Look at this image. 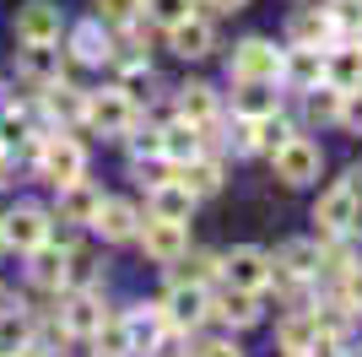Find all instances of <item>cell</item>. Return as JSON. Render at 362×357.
I'll return each mask as SVG.
<instances>
[{
  "label": "cell",
  "instance_id": "cell-44",
  "mask_svg": "<svg viewBox=\"0 0 362 357\" xmlns=\"http://www.w3.org/2000/svg\"><path fill=\"white\" fill-rule=\"evenodd\" d=\"M200 357H243V352H238V346H233V341H216V346H206V352H200Z\"/></svg>",
  "mask_w": 362,
  "mask_h": 357
},
{
  "label": "cell",
  "instance_id": "cell-14",
  "mask_svg": "<svg viewBox=\"0 0 362 357\" xmlns=\"http://www.w3.org/2000/svg\"><path fill=\"white\" fill-rule=\"evenodd\" d=\"M60 325H65V336H98V325H103V303H98V293H92V287H81V293L65 298Z\"/></svg>",
  "mask_w": 362,
  "mask_h": 357
},
{
  "label": "cell",
  "instance_id": "cell-42",
  "mask_svg": "<svg viewBox=\"0 0 362 357\" xmlns=\"http://www.w3.org/2000/svg\"><path fill=\"white\" fill-rule=\"evenodd\" d=\"M341 119H346L351 130L362 135V92H346V108H341Z\"/></svg>",
  "mask_w": 362,
  "mask_h": 357
},
{
  "label": "cell",
  "instance_id": "cell-3",
  "mask_svg": "<svg viewBox=\"0 0 362 357\" xmlns=\"http://www.w3.org/2000/svg\"><path fill=\"white\" fill-rule=\"evenodd\" d=\"M222 276H227V287L259 293V287L276 282V260H271L265 249H255V244H238L233 254H222Z\"/></svg>",
  "mask_w": 362,
  "mask_h": 357
},
{
  "label": "cell",
  "instance_id": "cell-29",
  "mask_svg": "<svg viewBox=\"0 0 362 357\" xmlns=\"http://www.w3.org/2000/svg\"><path fill=\"white\" fill-rule=\"evenodd\" d=\"M216 314H222L227 325H255L259 319V293H243V287H227V298L216 303Z\"/></svg>",
  "mask_w": 362,
  "mask_h": 357
},
{
  "label": "cell",
  "instance_id": "cell-32",
  "mask_svg": "<svg viewBox=\"0 0 362 357\" xmlns=\"http://www.w3.org/2000/svg\"><path fill=\"white\" fill-rule=\"evenodd\" d=\"M319 330H325V325H319V314H292L287 325H281V346H287V352H308Z\"/></svg>",
  "mask_w": 362,
  "mask_h": 357
},
{
  "label": "cell",
  "instance_id": "cell-49",
  "mask_svg": "<svg viewBox=\"0 0 362 357\" xmlns=\"http://www.w3.org/2000/svg\"><path fill=\"white\" fill-rule=\"evenodd\" d=\"M0 119H6V103H0Z\"/></svg>",
  "mask_w": 362,
  "mask_h": 357
},
{
  "label": "cell",
  "instance_id": "cell-10",
  "mask_svg": "<svg viewBox=\"0 0 362 357\" xmlns=\"http://www.w3.org/2000/svg\"><path fill=\"white\" fill-rule=\"evenodd\" d=\"M206 309H211V298H206V287H200V282H173V287H168V298H163L168 325H179V330L200 325Z\"/></svg>",
  "mask_w": 362,
  "mask_h": 357
},
{
  "label": "cell",
  "instance_id": "cell-19",
  "mask_svg": "<svg viewBox=\"0 0 362 357\" xmlns=\"http://www.w3.org/2000/svg\"><path fill=\"white\" fill-rule=\"evenodd\" d=\"M330 33H335L330 6H303V11H292V22H287V38H292V44H325Z\"/></svg>",
  "mask_w": 362,
  "mask_h": 357
},
{
  "label": "cell",
  "instance_id": "cell-50",
  "mask_svg": "<svg viewBox=\"0 0 362 357\" xmlns=\"http://www.w3.org/2000/svg\"><path fill=\"white\" fill-rule=\"evenodd\" d=\"M0 249H6V238H0Z\"/></svg>",
  "mask_w": 362,
  "mask_h": 357
},
{
  "label": "cell",
  "instance_id": "cell-15",
  "mask_svg": "<svg viewBox=\"0 0 362 357\" xmlns=\"http://www.w3.org/2000/svg\"><path fill=\"white\" fill-rule=\"evenodd\" d=\"M325 81L330 87H341V92H362V44H341V49H330L325 55Z\"/></svg>",
  "mask_w": 362,
  "mask_h": 357
},
{
  "label": "cell",
  "instance_id": "cell-8",
  "mask_svg": "<svg viewBox=\"0 0 362 357\" xmlns=\"http://www.w3.org/2000/svg\"><path fill=\"white\" fill-rule=\"evenodd\" d=\"M314 222H319V233H351L357 227V190H351V178L346 184H330V190L319 195Z\"/></svg>",
  "mask_w": 362,
  "mask_h": 357
},
{
  "label": "cell",
  "instance_id": "cell-26",
  "mask_svg": "<svg viewBox=\"0 0 362 357\" xmlns=\"http://www.w3.org/2000/svg\"><path fill=\"white\" fill-rule=\"evenodd\" d=\"M65 266H71V249H49V244L33 249V282L38 287H65Z\"/></svg>",
  "mask_w": 362,
  "mask_h": 357
},
{
  "label": "cell",
  "instance_id": "cell-16",
  "mask_svg": "<svg viewBox=\"0 0 362 357\" xmlns=\"http://www.w3.org/2000/svg\"><path fill=\"white\" fill-rule=\"evenodd\" d=\"M168 44H173V55H184V60H206L216 49V33H211L206 16H189L179 28H168Z\"/></svg>",
  "mask_w": 362,
  "mask_h": 357
},
{
  "label": "cell",
  "instance_id": "cell-7",
  "mask_svg": "<svg viewBox=\"0 0 362 357\" xmlns=\"http://www.w3.org/2000/svg\"><path fill=\"white\" fill-rule=\"evenodd\" d=\"M271 163H276V178H281V184H314V178H319V168H325V157H319V147H314V141L292 135V141H287L281 152H276Z\"/></svg>",
  "mask_w": 362,
  "mask_h": 357
},
{
  "label": "cell",
  "instance_id": "cell-6",
  "mask_svg": "<svg viewBox=\"0 0 362 357\" xmlns=\"http://www.w3.org/2000/svg\"><path fill=\"white\" fill-rule=\"evenodd\" d=\"M141 249H146L157 266H179L184 254H189L184 222H168V217H151V222H141Z\"/></svg>",
  "mask_w": 362,
  "mask_h": 357
},
{
  "label": "cell",
  "instance_id": "cell-13",
  "mask_svg": "<svg viewBox=\"0 0 362 357\" xmlns=\"http://www.w3.org/2000/svg\"><path fill=\"white\" fill-rule=\"evenodd\" d=\"M281 81H292L298 92L319 87V81H325V55H319V44H292L287 65H281Z\"/></svg>",
  "mask_w": 362,
  "mask_h": 357
},
{
  "label": "cell",
  "instance_id": "cell-41",
  "mask_svg": "<svg viewBox=\"0 0 362 357\" xmlns=\"http://www.w3.org/2000/svg\"><path fill=\"white\" fill-rule=\"evenodd\" d=\"M151 357H189V346H184V336H163L151 346Z\"/></svg>",
  "mask_w": 362,
  "mask_h": 357
},
{
  "label": "cell",
  "instance_id": "cell-36",
  "mask_svg": "<svg viewBox=\"0 0 362 357\" xmlns=\"http://www.w3.org/2000/svg\"><path fill=\"white\" fill-rule=\"evenodd\" d=\"M16 352H28V319L0 314V357H16Z\"/></svg>",
  "mask_w": 362,
  "mask_h": 357
},
{
  "label": "cell",
  "instance_id": "cell-33",
  "mask_svg": "<svg viewBox=\"0 0 362 357\" xmlns=\"http://www.w3.org/2000/svg\"><path fill=\"white\" fill-rule=\"evenodd\" d=\"M238 114L243 119H259V114H271V108H276V98H271V87H276V81H238Z\"/></svg>",
  "mask_w": 362,
  "mask_h": 357
},
{
  "label": "cell",
  "instance_id": "cell-20",
  "mask_svg": "<svg viewBox=\"0 0 362 357\" xmlns=\"http://www.w3.org/2000/svg\"><path fill=\"white\" fill-rule=\"evenodd\" d=\"M98 206H103V195L92 190L87 178H76V184H60V217H65V222H87V227H92Z\"/></svg>",
  "mask_w": 362,
  "mask_h": 357
},
{
  "label": "cell",
  "instance_id": "cell-40",
  "mask_svg": "<svg viewBox=\"0 0 362 357\" xmlns=\"http://www.w3.org/2000/svg\"><path fill=\"white\" fill-rule=\"evenodd\" d=\"M136 157H163V130H146V135H130Z\"/></svg>",
  "mask_w": 362,
  "mask_h": 357
},
{
  "label": "cell",
  "instance_id": "cell-45",
  "mask_svg": "<svg viewBox=\"0 0 362 357\" xmlns=\"http://www.w3.org/2000/svg\"><path fill=\"white\" fill-rule=\"evenodd\" d=\"M206 6H211V11H243L249 0H206Z\"/></svg>",
  "mask_w": 362,
  "mask_h": 357
},
{
  "label": "cell",
  "instance_id": "cell-48",
  "mask_svg": "<svg viewBox=\"0 0 362 357\" xmlns=\"http://www.w3.org/2000/svg\"><path fill=\"white\" fill-rule=\"evenodd\" d=\"M292 357H314V352H292Z\"/></svg>",
  "mask_w": 362,
  "mask_h": 357
},
{
  "label": "cell",
  "instance_id": "cell-43",
  "mask_svg": "<svg viewBox=\"0 0 362 357\" xmlns=\"http://www.w3.org/2000/svg\"><path fill=\"white\" fill-rule=\"evenodd\" d=\"M346 303H351V309H362V266L346 271Z\"/></svg>",
  "mask_w": 362,
  "mask_h": 357
},
{
  "label": "cell",
  "instance_id": "cell-4",
  "mask_svg": "<svg viewBox=\"0 0 362 357\" xmlns=\"http://www.w3.org/2000/svg\"><path fill=\"white\" fill-rule=\"evenodd\" d=\"M38 174H44L54 190H60V184H76V178L87 174V152L76 147L71 135H54V141L38 152Z\"/></svg>",
  "mask_w": 362,
  "mask_h": 357
},
{
  "label": "cell",
  "instance_id": "cell-22",
  "mask_svg": "<svg viewBox=\"0 0 362 357\" xmlns=\"http://www.w3.org/2000/svg\"><path fill=\"white\" fill-rule=\"evenodd\" d=\"M71 55L81 60V65H103L114 49H108V33H103V22H81V28L71 33Z\"/></svg>",
  "mask_w": 362,
  "mask_h": 357
},
{
  "label": "cell",
  "instance_id": "cell-31",
  "mask_svg": "<svg viewBox=\"0 0 362 357\" xmlns=\"http://www.w3.org/2000/svg\"><path fill=\"white\" fill-rule=\"evenodd\" d=\"M92 341H98V357H136V346H130V325H124V319H103Z\"/></svg>",
  "mask_w": 362,
  "mask_h": 357
},
{
  "label": "cell",
  "instance_id": "cell-38",
  "mask_svg": "<svg viewBox=\"0 0 362 357\" xmlns=\"http://www.w3.org/2000/svg\"><path fill=\"white\" fill-rule=\"evenodd\" d=\"M119 87L130 92V98H146V92H151V71H146V65H130V71H124V81H119Z\"/></svg>",
  "mask_w": 362,
  "mask_h": 357
},
{
  "label": "cell",
  "instance_id": "cell-12",
  "mask_svg": "<svg viewBox=\"0 0 362 357\" xmlns=\"http://www.w3.org/2000/svg\"><path fill=\"white\" fill-rule=\"evenodd\" d=\"M189 211H195V190H189L179 174L163 178V184H151V217H168V222H189Z\"/></svg>",
  "mask_w": 362,
  "mask_h": 357
},
{
  "label": "cell",
  "instance_id": "cell-11",
  "mask_svg": "<svg viewBox=\"0 0 362 357\" xmlns=\"http://www.w3.org/2000/svg\"><path fill=\"white\" fill-rule=\"evenodd\" d=\"M271 260H276V282H303V276H319V271H325V254H319V244H308V238L281 244Z\"/></svg>",
  "mask_w": 362,
  "mask_h": 357
},
{
  "label": "cell",
  "instance_id": "cell-23",
  "mask_svg": "<svg viewBox=\"0 0 362 357\" xmlns=\"http://www.w3.org/2000/svg\"><path fill=\"white\" fill-rule=\"evenodd\" d=\"M163 157H168V163H189V157H200V125H189V119L168 125V130H163Z\"/></svg>",
  "mask_w": 362,
  "mask_h": 357
},
{
  "label": "cell",
  "instance_id": "cell-47",
  "mask_svg": "<svg viewBox=\"0 0 362 357\" xmlns=\"http://www.w3.org/2000/svg\"><path fill=\"white\" fill-rule=\"evenodd\" d=\"M351 44H362V22H357V28H351Z\"/></svg>",
  "mask_w": 362,
  "mask_h": 357
},
{
  "label": "cell",
  "instance_id": "cell-46",
  "mask_svg": "<svg viewBox=\"0 0 362 357\" xmlns=\"http://www.w3.org/2000/svg\"><path fill=\"white\" fill-rule=\"evenodd\" d=\"M351 190H357V195H362V168H351Z\"/></svg>",
  "mask_w": 362,
  "mask_h": 357
},
{
  "label": "cell",
  "instance_id": "cell-39",
  "mask_svg": "<svg viewBox=\"0 0 362 357\" xmlns=\"http://www.w3.org/2000/svg\"><path fill=\"white\" fill-rule=\"evenodd\" d=\"M22 135H28V119H22V114H6V119H0V147H16Z\"/></svg>",
  "mask_w": 362,
  "mask_h": 357
},
{
  "label": "cell",
  "instance_id": "cell-21",
  "mask_svg": "<svg viewBox=\"0 0 362 357\" xmlns=\"http://www.w3.org/2000/svg\"><path fill=\"white\" fill-rule=\"evenodd\" d=\"M124 325H130V346L151 357V346L168 336V330H163V325H168V314H163V309H136V314H124Z\"/></svg>",
  "mask_w": 362,
  "mask_h": 357
},
{
  "label": "cell",
  "instance_id": "cell-28",
  "mask_svg": "<svg viewBox=\"0 0 362 357\" xmlns=\"http://www.w3.org/2000/svg\"><path fill=\"white\" fill-rule=\"evenodd\" d=\"M179 119H189V125H200V130H206V125H216V92L211 87H184V98H179Z\"/></svg>",
  "mask_w": 362,
  "mask_h": 357
},
{
  "label": "cell",
  "instance_id": "cell-2",
  "mask_svg": "<svg viewBox=\"0 0 362 357\" xmlns=\"http://www.w3.org/2000/svg\"><path fill=\"white\" fill-rule=\"evenodd\" d=\"M87 125L103 135H130L136 130V98L124 87H108V92H87Z\"/></svg>",
  "mask_w": 362,
  "mask_h": 357
},
{
  "label": "cell",
  "instance_id": "cell-18",
  "mask_svg": "<svg viewBox=\"0 0 362 357\" xmlns=\"http://www.w3.org/2000/svg\"><path fill=\"white\" fill-rule=\"evenodd\" d=\"M16 76H22V81H38V87L60 81V49H54V44H22Z\"/></svg>",
  "mask_w": 362,
  "mask_h": 357
},
{
  "label": "cell",
  "instance_id": "cell-9",
  "mask_svg": "<svg viewBox=\"0 0 362 357\" xmlns=\"http://www.w3.org/2000/svg\"><path fill=\"white\" fill-rule=\"evenodd\" d=\"M16 44H60V6H49V0H28L11 22Z\"/></svg>",
  "mask_w": 362,
  "mask_h": 357
},
{
  "label": "cell",
  "instance_id": "cell-51",
  "mask_svg": "<svg viewBox=\"0 0 362 357\" xmlns=\"http://www.w3.org/2000/svg\"><path fill=\"white\" fill-rule=\"evenodd\" d=\"M16 357H28V352H16Z\"/></svg>",
  "mask_w": 362,
  "mask_h": 357
},
{
  "label": "cell",
  "instance_id": "cell-34",
  "mask_svg": "<svg viewBox=\"0 0 362 357\" xmlns=\"http://www.w3.org/2000/svg\"><path fill=\"white\" fill-rule=\"evenodd\" d=\"M141 11H146V0H98V22L108 28H130Z\"/></svg>",
  "mask_w": 362,
  "mask_h": 357
},
{
  "label": "cell",
  "instance_id": "cell-1",
  "mask_svg": "<svg viewBox=\"0 0 362 357\" xmlns=\"http://www.w3.org/2000/svg\"><path fill=\"white\" fill-rule=\"evenodd\" d=\"M287 49H276L271 38H243L233 49V81H281Z\"/></svg>",
  "mask_w": 362,
  "mask_h": 357
},
{
  "label": "cell",
  "instance_id": "cell-30",
  "mask_svg": "<svg viewBox=\"0 0 362 357\" xmlns=\"http://www.w3.org/2000/svg\"><path fill=\"white\" fill-rule=\"evenodd\" d=\"M341 108H346V92H341V87H330V81L308 87V119H314V125H330V119H341Z\"/></svg>",
  "mask_w": 362,
  "mask_h": 357
},
{
  "label": "cell",
  "instance_id": "cell-27",
  "mask_svg": "<svg viewBox=\"0 0 362 357\" xmlns=\"http://www.w3.org/2000/svg\"><path fill=\"white\" fill-rule=\"evenodd\" d=\"M179 178L195 190V200H200V195H216V190H222V163H211V157H189V163H179Z\"/></svg>",
  "mask_w": 362,
  "mask_h": 357
},
{
  "label": "cell",
  "instance_id": "cell-25",
  "mask_svg": "<svg viewBox=\"0 0 362 357\" xmlns=\"http://www.w3.org/2000/svg\"><path fill=\"white\" fill-rule=\"evenodd\" d=\"M292 135H298V130H292V119H287V114H276V108L255 119V152H271V157H276V152L287 147Z\"/></svg>",
  "mask_w": 362,
  "mask_h": 357
},
{
  "label": "cell",
  "instance_id": "cell-37",
  "mask_svg": "<svg viewBox=\"0 0 362 357\" xmlns=\"http://www.w3.org/2000/svg\"><path fill=\"white\" fill-rule=\"evenodd\" d=\"M211 276H222V260H216V254H189V266L179 271V282H211Z\"/></svg>",
  "mask_w": 362,
  "mask_h": 357
},
{
  "label": "cell",
  "instance_id": "cell-24",
  "mask_svg": "<svg viewBox=\"0 0 362 357\" xmlns=\"http://www.w3.org/2000/svg\"><path fill=\"white\" fill-rule=\"evenodd\" d=\"M44 103H49V114L60 119V125H71V119H87V92L65 87V81H49V87H44Z\"/></svg>",
  "mask_w": 362,
  "mask_h": 357
},
{
  "label": "cell",
  "instance_id": "cell-5",
  "mask_svg": "<svg viewBox=\"0 0 362 357\" xmlns=\"http://www.w3.org/2000/svg\"><path fill=\"white\" fill-rule=\"evenodd\" d=\"M0 238H6V249H22L33 254L38 244H49V217L38 206H16L0 217Z\"/></svg>",
  "mask_w": 362,
  "mask_h": 357
},
{
  "label": "cell",
  "instance_id": "cell-17",
  "mask_svg": "<svg viewBox=\"0 0 362 357\" xmlns=\"http://www.w3.org/2000/svg\"><path fill=\"white\" fill-rule=\"evenodd\" d=\"M92 227H98L108 244H124V238L141 233V217H136V206H130V200H103V206H98V217H92Z\"/></svg>",
  "mask_w": 362,
  "mask_h": 357
},
{
  "label": "cell",
  "instance_id": "cell-35",
  "mask_svg": "<svg viewBox=\"0 0 362 357\" xmlns=\"http://www.w3.org/2000/svg\"><path fill=\"white\" fill-rule=\"evenodd\" d=\"M146 16L163 22V28H179V22L195 16V0H146Z\"/></svg>",
  "mask_w": 362,
  "mask_h": 357
}]
</instances>
